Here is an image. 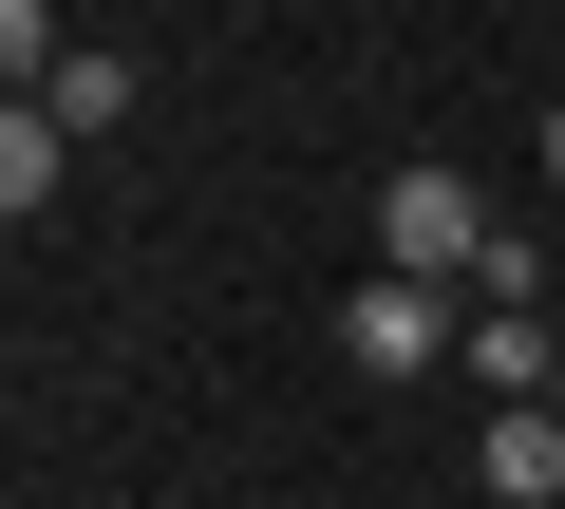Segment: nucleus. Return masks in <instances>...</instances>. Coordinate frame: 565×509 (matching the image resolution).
<instances>
[{
	"label": "nucleus",
	"instance_id": "20e7f679",
	"mask_svg": "<svg viewBox=\"0 0 565 509\" xmlns=\"http://www.w3.org/2000/svg\"><path fill=\"white\" fill-rule=\"evenodd\" d=\"M39 114H57V132H114V114H132V57H114V39H76V57L39 76Z\"/></svg>",
	"mask_w": 565,
	"mask_h": 509
},
{
	"label": "nucleus",
	"instance_id": "423d86ee",
	"mask_svg": "<svg viewBox=\"0 0 565 509\" xmlns=\"http://www.w3.org/2000/svg\"><path fill=\"white\" fill-rule=\"evenodd\" d=\"M546 189H565V114H546Z\"/></svg>",
	"mask_w": 565,
	"mask_h": 509
},
{
	"label": "nucleus",
	"instance_id": "f257e3e1",
	"mask_svg": "<svg viewBox=\"0 0 565 509\" xmlns=\"http://www.w3.org/2000/svg\"><path fill=\"white\" fill-rule=\"evenodd\" d=\"M490 245H509V226H490V189H471L452 151L377 170V284H452V303H471V284H490Z\"/></svg>",
	"mask_w": 565,
	"mask_h": 509
},
{
	"label": "nucleus",
	"instance_id": "39448f33",
	"mask_svg": "<svg viewBox=\"0 0 565 509\" xmlns=\"http://www.w3.org/2000/svg\"><path fill=\"white\" fill-rule=\"evenodd\" d=\"M57 170H76V132L20 95V114H0V208H57Z\"/></svg>",
	"mask_w": 565,
	"mask_h": 509
},
{
	"label": "nucleus",
	"instance_id": "f03ea898",
	"mask_svg": "<svg viewBox=\"0 0 565 509\" xmlns=\"http://www.w3.org/2000/svg\"><path fill=\"white\" fill-rule=\"evenodd\" d=\"M340 359L359 378H434V359H471V303L452 284H359L340 303Z\"/></svg>",
	"mask_w": 565,
	"mask_h": 509
},
{
	"label": "nucleus",
	"instance_id": "7ed1b4c3",
	"mask_svg": "<svg viewBox=\"0 0 565 509\" xmlns=\"http://www.w3.org/2000/svg\"><path fill=\"white\" fill-rule=\"evenodd\" d=\"M490 509H565V415H490Z\"/></svg>",
	"mask_w": 565,
	"mask_h": 509
},
{
	"label": "nucleus",
	"instance_id": "0eeeda50",
	"mask_svg": "<svg viewBox=\"0 0 565 509\" xmlns=\"http://www.w3.org/2000/svg\"><path fill=\"white\" fill-rule=\"evenodd\" d=\"M546 415H565V396H546Z\"/></svg>",
	"mask_w": 565,
	"mask_h": 509
}]
</instances>
